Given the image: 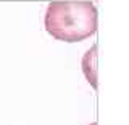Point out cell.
Returning <instances> with one entry per match:
<instances>
[{"instance_id": "1", "label": "cell", "mask_w": 129, "mask_h": 125, "mask_svg": "<svg viewBox=\"0 0 129 125\" xmlns=\"http://www.w3.org/2000/svg\"><path fill=\"white\" fill-rule=\"evenodd\" d=\"M45 29L52 38L78 42L97 31V8L94 2H50L45 11Z\"/></svg>"}, {"instance_id": "2", "label": "cell", "mask_w": 129, "mask_h": 125, "mask_svg": "<svg viewBox=\"0 0 129 125\" xmlns=\"http://www.w3.org/2000/svg\"><path fill=\"white\" fill-rule=\"evenodd\" d=\"M97 44L90 47L86 55L82 59V70H84V75H86L87 81L92 84V88L97 90Z\"/></svg>"}, {"instance_id": "3", "label": "cell", "mask_w": 129, "mask_h": 125, "mask_svg": "<svg viewBox=\"0 0 129 125\" xmlns=\"http://www.w3.org/2000/svg\"><path fill=\"white\" fill-rule=\"evenodd\" d=\"M90 125H97V122H92V123H90Z\"/></svg>"}]
</instances>
